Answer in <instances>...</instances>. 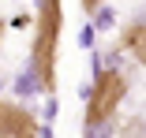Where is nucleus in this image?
<instances>
[{"mask_svg": "<svg viewBox=\"0 0 146 138\" xmlns=\"http://www.w3.org/2000/svg\"><path fill=\"white\" fill-rule=\"evenodd\" d=\"M60 26H64V8L60 0H41L38 4V30H34V75L41 90H56V49H60Z\"/></svg>", "mask_w": 146, "mask_h": 138, "instance_id": "obj_1", "label": "nucleus"}, {"mask_svg": "<svg viewBox=\"0 0 146 138\" xmlns=\"http://www.w3.org/2000/svg\"><path fill=\"white\" fill-rule=\"evenodd\" d=\"M127 97V78L120 71H101L94 90H90V104H86V123H105L116 108H120V101Z\"/></svg>", "mask_w": 146, "mask_h": 138, "instance_id": "obj_2", "label": "nucleus"}, {"mask_svg": "<svg viewBox=\"0 0 146 138\" xmlns=\"http://www.w3.org/2000/svg\"><path fill=\"white\" fill-rule=\"evenodd\" d=\"M0 138H38V120L23 104L0 101Z\"/></svg>", "mask_w": 146, "mask_h": 138, "instance_id": "obj_3", "label": "nucleus"}, {"mask_svg": "<svg viewBox=\"0 0 146 138\" xmlns=\"http://www.w3.org/2000/svg\"><path fill=\"white\" fill-rule=\"evenodd\" d=\"M124 45L135 52V60H142L146 56V49H142V26L135 22V26H127V37H124Z\"/></svg>", "mask_w": 146, "mask_h": 138, "instance_id": "obj_4", "label": "nucleus"}, {"mask_svg": "<svg viewBox=\"0 0 146 138\" xmlns=\"http://www.w3.org/2000/svg\"><path fill=\"white\" fill-rule=\"evenodd\" d=\"M98 4H101V0H82V8H86V11H94Z\"/></svg>", "mask_w": 146, "mask_h": 138, "instance_id": "obj_5", "label": "nucleus"}, {"mask_svg": "<svg viewBox=\"0 0 146 138\" xmlns=\"http://www.w3.org/2000/svg\"><path fill=\"white\" fill-rule=\"evenodd\" d=\"M0 37H4V22H0Z\"/></svg>", "mask_w": 146, "mask_h": 138, "instance_id": "obj_6", "label": "nucleus"}]
</instances>
